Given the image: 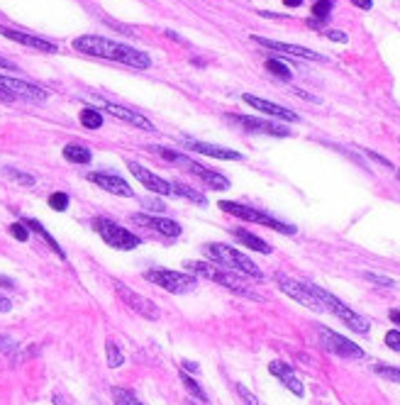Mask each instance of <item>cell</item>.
I'll return each mask as SVG.
<instances>
[{"mask_svg": "<svg viewBox=\"0 0 400 405\" xmlns=\"http://www.w3.org/2000/svg\"><path fill=\"white\" fill-rule=\"evenodd\" d=\"M73 47L83 54H91V57H101V59H110V61H120L125 66L132 68H149L151 59L147 52L135 47H127V44L112 42L108 37H98V34H83V37L73 39Z\"/></svg>", "mask_w": 400, "mask_h": 405, "instance_id": "1", "label": "cell"}, {"mask_svg": "<svg viewBox=\"0 0 400 405\" xmlns=\"http://www.w3.org/2000/svg\"><path fill=\"white\" fill-rule=\"evenodd\" d=\"M202 254H205L212 264L222 266V269L239 271V274L249 276V279L264 281V274H261L259 266H256L246 254H242L239 249H235V246H230V244H205L202 246Z\"/></svg>", "mask_w": 400, "mask_h": 405, "instance_id": "2", "label": "cell"}, {"mask_svg": "<svg viewBox=\"0 0 400 405\" xmlns=\"http://www.w3.org/2000/svg\"><path fill=\"white\" fill-rule=\"evenodd\" d=\"M305 284V288L310 290V293L315 295V298L323 303V308L325 310H329V313H334L339 320H342L344 325H347L349 330H354V332H359V334H366L369 330H371V323H369L364 315H359V313H354L349 305H344L342 300L337 298V295H332L329 290H325V288H320V286H315V284H310V281H303Z\"/></svg>", "mask_w": 400, "mask_h": 405, "instance_id": "3", "label": "cell"}, {"mask_svg": "<svg viewBox=\"0 0 400 405\" xmlns=\"http://www.w3.org/2000/svg\"><path fill=\"white\" fill-rule=\"evenodd\" d=\"M186 269H188L193 276H200V279L215 281V284L225 286V288H230L232 293H239V295H244V298H251V300H261L259 295L251 293V290L246 288L244 284H242L239 276H235L232 271L222 269V266L212 264V261H186Z\"/></svg>", "mask_w": 400, "mask_h": 405, "instance_id": "4", "label": "cell"}, {"mask_svg": "<svg viewBox=\"0 0 400 405\" xmlns=\"http://www.w3.org/2000/svg\"><path fill=\"white\" fill-rule=\"evenodd\" d=\"M222 212L227 215H235L244 222H256V225H264V227H271V230L281 232V235H295V227L288 225V222H281L276 217L266 215V212L256 210V207H249V205H242V202H235V200H220L217 202Z\"/></svg>", "mask_w": 400, "mask_h": 405, "instance_id": "5", "label": "cell"}, {"mask_svg": "<svg viewBox=\"0 0 400 405\" xmlns=\"http://www.w3.org/2000/svg\"><path fill=\"white\" fill-rule=\"evenodd\" d=\"M159 154L164 156V159L176 161L179 166H184L188 174L198 176V179L207 186V189H215V191H227V189H230V179H227V176L217 174V171H212V169H205V166H200L198 161L188 159L186 154H179V152H166V149H161Z\"/></svg>", "mask_w": 400, "mask_h": 405, "instance_id": "6", "label": "cell"}, {"mask_svg": "<svg viewBox=\"0 0 400 405\" xmlns=\"http://www.w3.org/2000/svg\"><path fill=\"white\" fill-rule=\"evenodd\" d=\"M147 281L156 284L159 288L169 290V293H191L198 288V276L193 274H181V271H169V269H151L145 274Z\"/></svg>", "mask_w": 400, "mask_h": 405, "instance_id": "7", "label": "cell"}, {"mask_svg": "<svg viewBox=\"0 0 400 405\" xmlns=\"http://www.w3.org/2000/svg\"><path fill=\"white\" fill-rule=\"evenodd\" d=\"M93 227H96V232L103 237V242H108V244L115 246V249H137V246L142 244L140 237L132 235V232L125 230V227H120L117 222L105 220V217H96V220H93Z\"/></svg>", "mask_w": 400, "mask_h": 405, "instance_id": "8", "label": "cell"}, {"mask_svg": "<svg viewBox=\"0 0 400 405\" xmlns=\"http://www.w3.org/2000/svg\"><path fill=\"white\" fill-rule=\"evenodd\" d=\"M320 344L327 349L329 354L342 359H364V349L359 344H354L352 339H344L342 334L332 332L329 327H320Z\"/></svg>", "mask_w": 400, "mask_h": 405, "instance_id": "9", "label": "cell"}, {"mask_svg": "<svg viewBox=\"0 0 400 405\" xmlns=\"http://www.w3.org/2000/svg\"><path fill=\"white\" fill-rule=\"evenodd\" d=\"M276 284H279V288L283 290L286 295H290L293 300H298V303L305 305V308L315 310V313H323L325 310L323 303H320V300L315 298L308 288H305L303 281H295V279H288V276H283V274H276Z\"/></svg>", "mask_w": 400, "mask_h": 405, "instance_id": "10", "label": "cell"}, {"mask_svg": "<svg viewBox=\"0 0 400 405\" xmlns=\"http://www.w3.org/2000/svg\"><path fill=\"white\" fill-rule=\"evenodd\" d=\"M115 290L120 293V300L127 305V308H132L135 313H140L142 318H147V320H159V315H161L159 308H156L151 300H147L145 295L135 293V290H132L130 286H125V284H117Z\"/></svg>", "mask_w": 400, "mask_h": 405, "instance_id": "11", "label": "cell"}, {"mask_svg": "<svg viewBox=\"0 0 400 405\" xmlns=\"http://www.w3.org/2000/svg\"><path fill=\"white\" fill-rule=\"evenodd\" d=\"M227 120L239 125L246 132H259V135H274V137H290V130L283 125H274L269 120H256V117L246 115H227Z\"/></svg>", "mask_w": 400, "mask_h": 405, "instance_id": "12", "label": "cell"}, {"mask_svg": "<svg viewBox=\"0 0 400 405\" xmlns=\"http://www.w3.org/2000/svg\"><path fill=\"white\" fill-rule=\"evenodd\" d=\"M0 86L8 88L15 98H24V101H32V103H42L49 96L44 88L34 86V83L20 81V78H13V76H3V73H0Z\"/></svg>", "mask_w": 400, "mask_h": 405, "instance_id": "13", "label": "cell"}, {"mask_svg": "<svg viewBox=\"0 0 400 405\" xmlns=\"http://www.w3.org/2000/svg\"><path fill=\"white\" fill-rule=\"evenodd\" d=\"M86 179L91 181V184L101 186L103 191H108V193H112V196H122V198H132V196H135V191L130 189V184H127L125 179H120V176H115V174H108V171H91Z\"/></svg>", "mask_w": 400, "mask_h": 405, "instance_id": "14", "label": "cell"}, {"mask_svg": "<svg viewBox=\"0 0 400 405\" xmlns=\"http://www.w3.org/2000/svg\"><path fill=\"white\" fill-rule=\"evenodd\" d=\"M98 105H101L103 110L108 112V115L117 117V120L127 122V125H132V127H140V130H147V132H154L156 130V127L151 125V122L147 120L145 115H140V112L130 110V108H125V105H115V103H110V101H101Z\"/></svg>", "mask_w": 400, "mask_h": 405, "instance_id": "15", "label": "cell"}, {"mask_svg": "<svg viewBox=\"0 0 400 405\" xmlns=\"http://www.w3.org/2000/svg\"><path fill=\"white\" fill-rule=\"evenodd\" d=\"M127 169L132 171V176H135V179L140 181V184L145 186L147 191H151V193H159V196H171L169 181H164V179H161V176L151 174L149 169L140 166V164H137V161H127Z\"/></svg>", "mask_w": 400, "mask_h": 405, "instance_id": "16", "label": "cell"}, {"mask_svg": "<svg viewBox=\"0 0 400 405\" xmlns=\"http://www.w3.org/2000/svg\"><path fill=\"white\" fill-rule=\"evenodd\" d=\"M251 42L259 44L264 49H271V52H281V54H290V57H300V59H313V61H323L325 57L315 54L313 49L298 47V44H286V42H276V39H266V37H251Z\"/></svg>", "mask_w": 400, "mask_h": 405, "instance_id": "17", "label": "cell"}, {"mask_svg": "<svg viewBox=\"0 0 400 405\" xmlns=\"http://www.w3.org/2000/svg\"><path fill=\"white\" fill-rule=\"evenodd\" d=\"M242 101H244L246 105L256 108V110L266 112V115H274V117H279V120H286V122H298V120H300V117L295 115L293 110H288V108H283V105H276V103H271V101H264V98H259V96H251V93H244V96H242Z\"/></svg>", "mask_w": 400, "mask_h": 405, "instance_id": "18", "label": "cell"}, {"mask_svg": "<svg viewBox=\"0 0 400 405\" xmlns=\"http://www.w3.org/2000/svg\"><path fill=\"white\" fill-rule=\"evenodd\" d=\"M0 34L13 42L22 44V47H29V49H37V52H47V54H57L59 47L42 37H34V34H27V32H20V29H10V27H0Z\"/></svg>", "mask_w": 400, "mask_h": 405, "instance_id": "19", "label": "cell"}, {"mask_svg": "<svg viewBox=\"0 0 400 405\" xmlns=\"http://www.w3.org/2000/svg\"><path fill=\"white\" fill-rule=\"evenodd\" d=\"M132 222L149 227V230L159 232V235H164V237H179V235H181V225H179V222H176V220H169V217H159V215H140V212H135V215H132Z\"/></svg>", "mask_w": 400, "mask_h": 405, "instance_id": "20", "label": "cell"}, {"mask_svg": "<svg viewBox=\"0 0 400 405\" xmlns=\"http://www.w3.org/2000/svg\"><path fill=\"white\" fill-rule=\"evenodd\" d=\"M269 371L274 374L276 378H279L281 383H283L286 388H288L293 396H298V398H303L305 396V386H303V381L298 378V374L293 371V369L288 367V364H283V362H271L269 364Z\"/></svg>", "mask_w": 400, "mask_h": 405, "instance_id": "21", "label": "cell"}, {"mask_svg": "<svg viewBox=\"0 0 400 405\" xmlns=\"http://www.w3.org/2000/svg\"><path fill=\"white\" fill-rule=\"evenodd\" d=\"M188 147L198 154H205V156H212V159H225V161H242L244 156L239 152H232V149H225V147H217V145H207V142H198V140H186Z\"/></svg>", "mask_w": 400, "mask_h": 405, "instance_id": "22", "label": "cell"}, {"mask_svg": "<svg viewBox=\"0 0 400 405\" xmlns=\"http://www.w3.org/2000/svg\"><path fill=\"white\" fill-rule=\"evenodd\" d=\"M232 235H235V240H239L242 244H246L249 249H254V251H259V254H271V244H266L261 237H256V235H251L249 230H244V227H235L232 230Z\"/></svg>", "mask_w": 400, "mask_h": 405, "instance_id": "23", "label": "cell"}, {"mask_svg": "<svg viewBox=\"0 0 400 405\" xmlns=\"http://www.w3.org/2000/svg\"><path fill=\"white\" fill-rule=\"evenodd\" d=\"M64 159L71 161V164H81L83 166V164H91L93 154H91V149H88V147L71 142V145L64 147Z\"/></svg>", "mask_w": 400, "mask_h": 405, "instance_id": "24", "label": "cell"}, {"mask_svg": "<svg viewBox=\"0 0 400 405\" xmlns=\"http://www.w3.org/2000/svg\"><path fill=\"white\" fill-rule=\"evenodd\" d=\"M22 225H24V227H27V230L37 232V235H39V237H42V240H44V242H47V244H49V249H52V251H54V254H59V256H61V259H66V254H64V249H61V246H59V244H57V240H54V237H52V235H49V232H47V230H44V227H42V225H39V222H37V220H32V217H27V220H22Z\"/></svg>", "mask_w": 400, "mask_h": 405, "instance_id": "25", "label": "cell"}, {"mask_svg": "<svg viewBox=\"0 0 400 405\" xmlns=\"http://www.w3.org/2000/svg\"><path fill=\"white\" fill-rule=\"evenodd\" d=\"M169 186H171V196H179V198H188L191 202H195V205H202V207L207 205L205 196L198 193L195 189H191V186H186V184H169Z\"/></svg>", "mask_w": 400, "mask_h": 405, "instance_id": "26", "label": "cell"}, {"mask_svg": "<svg viewBox=\"0 0 400 405\" xmlns=\"http://www.w3.org/2000/svg\"><path fill=\"white\" fill-rule=\"evenodd\" d=\"M78 120H81V125L88 127V130H98V127H103V115L96 110V108H83V110L78 112Z\"/></svg>", "mask_w": 400, "mask_h": 405, "instance_id": "27", "label": "cell"}, {"mask_svg": "<svg viewBox=\"0 0 400 405\" xmlns=\"http://www.w3.org/2000/svg\"><path fill=\"white\" fill-rule=\"evenodd\" d=\"M105 357H108V367L110 369H120L122 364H125V354L117 349V344L112 342V339L105 342Z\"/></svg>", "mask_w": 400, "mask_h": 405, "instance_id": "28", "label": "cell"}, {"mask_svg": "<svg viewBox=\"0 0 400 405\" xmlns=\"http://www.w3.org/2000/svg\"><path fill=\"white\" fill-rule=\"evenodd\" d=\"M181 381H184V386L188 388V393H193L195 398H198L200 403H210V398H207V393H205V388L200 386L195 378H191L188 374H181Z\"/></svg>", "mask_w": 400, "mask_h": 405, "instance_id": "29", "label": "cell"}, {"mask_svg": "<svg viewBox=\"0 0 400 405\" xmlns=\"http://www.w3.org/2000/svg\"><path fill=\"white\" fill-rule=\"evenodd\" d=\"M112 403L115 405H142L137 401V396L132 391H127V388H112Z\"/></svg>", "mask_w": 400, "mask_h": 405, "instance_id": "30", "label": "cell"}, {"mask_svg": "<svg viewBox=\"0 0 400 405\" xmlns=\"http://www.w3.org/2000/svg\"><path fill=\"white\" fill-rule=\"evenodd\" d=\"M266 71L274 73V76H279L281 81H290V68L286 66V64L276 61V59H269V61H266Z\"/></svg>", "mask_w": 400, "mask_h": 405, "instance_id": "31", "label": "cell"}, {"mask_svg": "<svg viewBox=\"0 0 400 405\" xmlns=\"http://www.w3.org/2000/svg\"><path fill=\"white\" fill-rule=\"evenodd\" d=\"M68 193H61V191H57V193H52L49 196V207L52 210H57V212H64L68 207Z\"/></svg>", "mask_w": 400, "mask_h": 405, "instance_id": "32", "label": "cell"}, {"mask_svg": "<svg viewBox=\"0 0 400 405\" xmlns=\"http://www.w3.org/2000/svg\"><path fill=\"white\" fill-rule=\"evenodd\" d=\"M332 8H334V0H318V3L313 5V15L318 20H327Z\"/></svg>", "mask_w": 400, "mask_h": 405, "instance_id": "33", "label": "cell"}, {"mask_svg": "<svg viewBox=\"0 0 400 405\" xmlns=\"http://www.w3.org/2000/svg\"><path fill=\"white\" fill-rule=\"evenodd\" d=\"M373 371H376L381 378H388V381H396V383H400V369H396V367H386V364H376V367H373Z\"/></svg>", "mask_w": 400, "mask_h": 405, "instance_id": "34", "label": "cell"}, {"mask_svg": "<svg viewBox=\"0 0 400 405\" xmlns=\"http://www.w3.org/2000/svg\"><path fill=\"white\" fill-rule=\"evenodd\" d=\"M5 171H8L10 179H15L20 186H27V189H32V186H34V179L29 174H24V171H17V169H13V166H8Z\"/></svg>", "mask_w": 400, "mask_h": 405, "instance_id": "35", "label": "cell"}, {"mask_svg": "<svg viewBox=\"0 0 400 405\" xmlns=\"http://www.w3.org/2000/svg\"><path fill=\"white\" fill-rule=\"evenodd\" d=\"M17 339L8 337V334H0V354H10V357H15V352H17Z\"/></svg>", "mask_w": 400, "mask_h": 405, "instance_id": "36", "label": "cell"}, {"mask_svg": "<svg viewBox=\"0 0 400 405\" xmlns=\"http://www.w3.org/2000/svg\"><path fill=\"white\" fill-rule=\"evenodd\" d=\"M10 235H13L17 242H27L29 240V230L22 225V222H13V225H10Z\"/></svg>", "mask_w": 400, "mask_h": 405, "instance_id": "37", "label": "cell"}, {"mask_svg": "<svg viewBox=\"0 0 400 405\" xmlns=\"http://www.w3.org/2000/svg\"><path fill=\"white\" fill-rule=\"evenodd\" d=\"M386 347L393 349V352H400V332H398V330H391V332H386Z\"/></svg>", "mask_w": 400, "mask_h": 405, "instance_id": "38", "label": "cell"}, {"mask_svg": "<svg viewBox=\"0 0 400 405\" xmlns=\"http://www.w3.org/2000/svg\"><path fill=\"white\" fill-rule=\"evenodd\" d=\"M364 279H366V281H371V284H376V286H388V288H393V286H396V281H393V279H386V276L364 274Z\"/></svg>", "mask_w": 400, "mask_h": 405, "instance_id": "39", "label": "cell"}, {"mask_svg": "<svg viewBox=\"0 0 400 405\" xmlns=\"http://www.w3.org/2000/svg\"><path fill=\"white\" fill-rule=\"evenodd\" d=\"M39 352V347H34V344H29L27 349H20V352H15V359H17V362H27L29 357H34V354Z\"/></svg>", "mask_w": 400, "mask_h": 405, "instance_id": "40", "label": "cell"}, {"mask_svg": "<svg viewBox=\"0 0 400 405\" xmlns=\"http://www.w3.org/2000/svg\"><path fill=\"white\" fill-rule=\"evenodd\" d=\"M237 393H239V396L244 398V403H246V405H259V401H256V398H254V393L246 391V388L242 386V383H237Z\"/></svg>", "mask_w": 400, "mask_h": 405, "instance_id": "41", "label": "cell"}, {"mask_svg": "<svg viewBox=\"0 0 400 405\" xmlns=\"http://www.w3.org/2000/svg\"><path fill=\"white\" fill-rule=\"evenodd\" d=\"M325 37H327V39H332V42H347V34H344V32H339V29H327V32H325Z\"/></svg>", "mask_w": 400, "mask_h": 405, "instance_id": "42", "label": "cell"}, {"mask_svg": "<svg viewBox=\"0 0 400 405\" xmlns=\"http://www.w3.org/2000/svg\"><path fill=\"white\" fill-rule=\"evenodd\" d=\"M142 205L147 207V210H156V212H164V202H159V200H151V198H147V200H142Z\"/></svg>", "mask_w": 400, "mask_h": 405, "instance_id": "43", "label": "cell"}, {"mask_svg": "<svg viewBox=\"0 0 400 405\" xmlns=\"http://www.w3.org/2000/svg\"><path fill=\"white\" fill-rule=\"evenodd\" d=\"M366 154L371 156L373 161H378V164H383V166H386V169H393V164H391V161H388V159H383V156H381V154H376V152H366Z\"/></svg>", "mask_w": 400, "mask_h": 405, "instance_id": "44", "label": "cell"}, {"mask_svg": "<svg viewBox=\"0 0 400 405\" xmlns=\"http://www.w3.org/2000/svg\"><path fill=\"white\" fill-rule=\"evenodd\" d=\"M10 308H13V300H10L8 295L0 293V313H8Z\"/></svg>", "mask_w": 400, "mask_h": 405, "instance_id": "45", "label": "cell"}, {"mask_svg": "<svg viewBox=\"0 0 400 405\" xmlns=\"http://www.w3.org/2000/svg\"><path fill=\"white\" fill-rule=\"evenodd\" d=\"M0 101H3V103H13V101H15V96L8 91V88L0 86Z\"/></svg>", "mask_w": 400, "mask_h": 405, "instance_id": "46", "label": "cell"}, {"mask_svg": "<svg viewBox=\"0 0 400 405\" xmlns=\"http://www.w3.org/2000/svg\"><path fill=\"white\" fill-rule=\"evenodd\" d=\"M357 8H362V10H371L373 8V0H352Z\"/></svg>", "mask_w": 400, "mask_h": 405, "instance_id": "47", "label": "cell"}, {"mask_svg": "<svg viewBox=\"0 0 400 405\" xmlns=\"http://www.w3.org/2000/svg\"><path fill=\"white\" fill-rule=\"evenodd\" d=\"M300 3H303V0H283L286 8H298Z\"/></svg>", "mask_w": 400, "mask_h": 405, "instance_id": "48", "label": "cell"}, {"mask_svg": "<svg viewBox=\"0 0 400 405\" xmlns=\"http://www.w3.org/2000/svg\"><path fill=\"white\" fill-rule=\"evenodd\" d=\"M0 68H15V66H13V61H8V59L0 57Z\"/></svg>", "mask_w": 400, "mask_h": 405, "instance_id": "49", "label": "cell"}, {"mask_svg": "<svg viewBox=\"0 0 400 405\" xmlns=\"http://www.w3.org/2000/svg\"><path fill=\"white\" fill-rule=\"evenodd\" d=\"M391 320L396 325H400V310H391Z\"/></svg>", "mask_w": 400, "mask_h": 405, "instance_id": "50", "label": "cell"}, {"mask_svg": "<svg viewBox=\"0 0 400 405\" xmlns=\"http://www.w3.org/2000/svg\"><path fill=\"white\" fill-rule=\"evenodd\" d=\"M184 367L191 369V371H198V364H193V362H184Z\"/></svg>", "mask_w": 400, "mask_h": 405, "instance_id": "51", "label": "cell"}, {"mask_svg": "<svg viewBox=\"0 0 400 405\" xmlns=\"http://www.w3.org/2000/svg\"><path fill=\"white\" fill-rule=\"evenodd\" d=\"M0 286H13V281H10L8 276H0Z\"/></svg>", "mask_w": 400, "mask_h": 405, "instance_id": "52", "label": "cell"}, {"mask_svg": "<svg viewBox=\"0 0 400 405\" xmlns=\"http://www.w3.org/2000/svg\"><path fill=\"white\" fill-rule=\"evenodd\" d=\"M54 405H66V403H64V401H61V398H59V396H54Z\"/></svg>", "mask_w": 400, "mask_h": 405, "instance_id": "53", "label": "cell"}, {"mask_svg": "<svg viewBox=\"0 0 400 405\" xmlns=\"http://www.w3.org/2000/svg\"><path fill=\"white\" fill-rule=\"evenodd\" d=\"M191 405H195V403H191Z\"/></svg>", "mask_w": 400, "mask_h": 405, "instance_id": "54", "label": "cell"}]
</instances>
